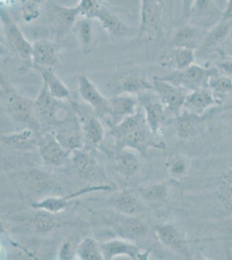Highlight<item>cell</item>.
Listing matches in <instances>:
<instances>
[{
    "label": "cell",
    "instance_id": "4dcf8cb0",
    "mask_svg": "<svg viewBox=\"0 0 232 260\" xmlns=\"http://www.w3.org/2000/svg\"><path fill=\"white\" fill-rule=\"evenodd\" d=\"M43 82L46 83L48 89L53 96L59 100L71 99V91L62 83L52 69H48L42 72Z\"/></svg>",
    "mask_w": 232,
    "mask_h": 260
},
{
    "label": "cell",
    "instance_id": "ba28073f",
    "mask_svg": "<svg viewBox=\"0 0 232 260\" xmlns=\"http://www.w3.org/2000/svg\"><path fill=\"white\" fill-rule=\"evenodd\" d=\"M153 89L159 95L165 112L170 113L175 117L180 115L188 93L173 83L162 80L159 77L153 78Z\"/></svg>",
    "mask_w": 232,
    "mask_h": 260
},
{
    "label": "cell",
    "instance_id": "74e56055",
    "mask_svg": "<svg viewBox=\"0 0 232 260\" xmlns=\"http://www.w3.org/2000/svg\"><path fill=\"white\" fill-rule=\"evenodd\" d=\"M121 89L122 93L139 95L141 92L153 89V84L146 80L144 77L128 76L121 81Z\"/></svg>",
    "mask_w": 232,
    "mask_h": 260
},
{
    "label": "cell",
    "instance_id": "4316f807",
    "mask_svg": "<svg viewBox=\"0 0 232 260\" xmlns=\"http://www.w3.org/2000/svg\"><path fill=\"white\" fill-rule=\"evenodd\" d=\"M207 88L214 95L218 104H220L224 98L232 93V78L221 73L217 68L209 78Z\"/></svg>",
    "mask_w": 232,
    "mask_h": 260
},
{
    "label": "cell",
    "instance_id": "f6af8a7d",
    "mask_svg": "<svg viewBox=\"0 0 232 260\" xmlns=\"http://www.w3.org/2000/svg\"><path fill=\"white\" fill-rule=\"evenodd\" d=\"M195 0H183L182 3V15H181V21L182 24L187 23L190 18V12L191 7L193 5Z\"/></svg>",
    "mask_w": 232,
    "mask_h": 260
},
{
    "label": "cell",
    "instance_id": "cb8c5ba5",
    "mask_svg": "<svg viewBox=\"0 0 232 260\" xmlns=\"http://www.w3.org/2000/svg\"><path fill=\"white\" fill-rule=\"evenodd\" d=\"M115 230L125 240H134L145 237L148 234V225L142 219L126 216L115 222Z\"/></svg>",
    "mask_w": 232,
    "mask_h": 260
},
{
    "label": "cell",
    "instance_id": "5bb4252c",
    "mask_svg": "<svg viewBox=\"0 0 232 260\" xmlns=\"http://www.w3.org/2000/svg\"><path fill=\"white\" fill-rule=\"evenodd\" d=\"M59 49L56 43L47 39H41L32 44L31 67L43 71L52 69L58 62Z\"/></svg>",
    "mask_w": 232,
    "mask_h": 260
},
{
    "label": "cell",
    "instance_id": "8992f818",
    "mask_svg": "<svg viewBox=\"0 0 232 260\" xmlns=\"http://www.w3.org/2000/svg\"><path fill=\"white\" fill-rule=\"evenodd\" d=\"M1 20L3 24L5 37L10 50L20 59L29 61L30 62L32 53V44H30L27 40L18 24H16L14 20L4 11L1 12Z\"/></svg>",
    "mask_w": 232,
    "mask_h": 260
},
{
    "label": "cell",
    "instance_id": "e0dca14e",
    "mask_svg": "<svg viewBox=\"0 0 232 260\" xmlns=\"http://www.w3.org/2000/svg\"><path fill=\"white\" fill-rule=\"evenodd\" d=\"M230 21L221 20L206 33L202 45L196 50V56H206L218 52L220 54L229 31L231 30Z\"/></svg>",
    "mask_w": 232,
    "mask_h": 260
},
{
    "label": "cell",
    "instance_id": "9a60e30c",
    "mask_svg": "<svg viewBox=\"0 0 232 260\" xmlns=\"http://www.w3.org/2000/svg\"><path fill=\"white\" fill-rule=\"evenodd\" d=\"M113 189L111 186L109 185H97V186H87L83 189L79 190L77 192H73L71 194L67 195L65 197H48L42 201H36L30 204V207L37 209V210H44L49 213H60L64 210L66 207H68L69 203L71 200L77 198L78 196L82 194L89 193V192H96V191H110Z\"/></svg>",
    "mask_w": 232,
    "mask_h": 260
},
{
    "label": "cell",
    "instance_id": "52a82bcc",
    "mask_svg": "<svg viewBox=\"0 0 232 260\" xmlns=\"http://www.w3.org/2000/svg\"><path fill=\"white\" fill-rule=\"evenodd\" d=\"M73 110L79 119L85 146L93 148H102L105 137V131L96 114H89L77 103L71 102Z\"/></svg>",
    "mask_w": 232,
    "mask_h": 260
},
{
    "label": "cell",
    "instance_id": "484cf974",
    "mask_svg": "<svg viewBox=\"0 0 232 260\" xmlns=\"http://www.w3.org/2000/svg\"><path fill=\"white\" fill-rule=\"evenodd\" d=\"M131 150L130 148H125L115 153V169L125 179L134 177L141 169V160L137 154Z\"/></svg>",
    "mask_w": 232,
    "mask_h": 260
},
{
    "label": "cell",
    "instance_id": "ac0fdd59",
    "mask_svg": "<svg viewBox=\"0 0 232 260\" xmlns=\"http://www.w3.org/2000/svg\"><path fill=\"white\" fill-rule=\"evenodd\" d=\"M101 250L105 260L114 259L116 257H129L130 259H147L148 253H142L141 249L128 240H112L101 243Z\"/></svg>",
    "mask_w": 232,
    "mask_h": 260
},
{
    "label": "cell",
    "instance_id": "7c38bea8",
    "mask_svg": "<svg viewBox=\"0 0 232 260\" xmlns=\"http://www.w3.org/2000/svg\"><path fill=\"white\" fill-rule=\"evenodd\" d=\"M138 98L140 106L144 110L147 122L153 133L157 135L165 118V110L154 89L141 92Z\"/></svg>",
    "mask_w": 232,
    "mask_h": 260
},
{
    "label": "cell",
    "instance_id": "bcb514c9",
    "mask_svg": "<svg viewBox=\"0 0 232 260\" xmlns=\"http://www.w3.org/2000/svg\"><path fill=\"white\" fill-rule=\"evenodd\" d=\"M220 55L222 56H227L232 58V28L227 37L226 40L221 49Z\"/></svg>",
    "mask_w": 232,
    "mask_h": 260
},
{
    "label": "cell",
    "instance_id": "ab89813d",
    "mask_svg": "<svg viewBox=\"0 0 232 260\" xmlns=\"http://www.w3.org/2000/svg\"><path fill=\"white\" fill-rule=\"evenodd\" d=\"M141 197L145 201L159 202L167 198L168 186L164 184H152L141 190Z\"/></svg>",
    "mask_w": 232,
    "mask_h": 260
},
{
    "label": "cell",
    "instance_id": "8d00e7d4",
    "mask_svg": "<svg viewBox=\"0 0 232 260\" xmlns=\"http://www.w3.org/2000/svg\"><path fill=\"white\" fill-rule=\"evenodd\" d=\"M27 183L29 189L34 192H44L51 189L53 186V180L47 175V173L39 169H33L27 174Z\"/></svg>",
    "mask_w": 232,
    "mask_h": 260
},
{
    "label": "cell",
    "instance_id": "d6a6232c",
    "mask_svg": "<svg viewBox=\"0 0 232 260\" xmlns=\"http://www.w3.org/2000/svg\"><path fill=\"white\" fill-rule=\"evenodd\" d=\"M196 51L191 49L173 47L168 53L169 65H173L175 70H183L194 64L196 62Z\"/></svg>",
    "mask_w": 232,
    "mask_h": 260
},
{
    "label": "cell",
    "instance_id": "d6986e66",
    "mask_svg": "<svg viewBox=\"0 0 232 260\" xmlns=\"http://www.w3.org/2000/svg\"><path fill=\"white\" fill-rule=\"evenodd\" d=\"M110 104V115L111 121L109 125L117 124L127 116L135 115L139 109L138 98L132 94L121 93L109 98Z\"/></svg>",
    "mask_w": 232,
    "mask_h": 260
},
{
    "label": "cell",
    "instance_id": "1f68e13d",
    "mask_svg": "<svg viewBox=\"0 0 232 260\" xmlns=\"http://www.w3.org/2000/svg\"><path fill=\"white\" fill-rule=\"evenodd\" d=\"M51 10L56 20L62 30H67L75 26V24L80 18L79 11L77 6L67 7L60 6L58 4L52 3Z\"/></svg>",
    "mask_w": 232,
    "mask_h": 260
},
{
    "label": "cell",
    "instance_id": "9c48e42d",
    "mask_svg": "<svg viewBox=\"0 0 232 260\" xmlns=\"http://www.w3.org/2000/svg\"><path fill=\"white\" fill-rule=\"evenodd\" d=\"M34 104L41 125L50 127H53L58 122V112L65 107L62 100H59L52 95L44 82H43L39 95L34 100Z\"/></svg>",
    "mask_w": 232,
    "mask_h": 260
},
{
    "label": "cell",
    "instance_id": "d590c367",
    "mask_svg": "<svg viewBox=\"0 0 232 260\" xmlns=\"http://www.w3.org/2000/svg\"><path fill=\"white\" fill-rule=\"evenodd\" d=\"M77 258L81 260H103V252L100 244L93 238H86L80 243L77 248Z\"/></svg>",
    "mask_w": 232,
    "mask_h": 260
},
{
    "label": "cell",
    "instance_id": "8fae6325",
    "mask_svg": "<svg viewBox=\"0 0 232 260\" xmlns=\"http://www.w3.org/2000/svg\"><path fill=\"white\" fill-rule=\"evenodd\" d=\"M78 92L82 100L91 107L98 117H109V98L103 95L96 86L85 74L80 75L78 77Z\"/></svg>",
    "mask_w": 232,
    "mask_h": 260
},
{
    "label": "cell",
    "instance_id": "b9f144b4",
    "mask_svg": "<svg viewBox=\"0 0 232 260\" xmlns=\"http://www.w3.org/2000/svg\"><path fill=\"white\" fill-rule=\"evenodd\" d=\"M39 6V5L34 3L30 0L24 2L21 10H22V18L25 23L30 24L37 19H39L41 15V10Z\"/></svg>",
    "mask_w": 232,
    "mask_h": 260
},
{
    "label": "cell",
    "instance_id": "2e32d148",
    "mask_svg": "<svg viewBox=\"0 0 232 260\" xmlns=\"http://www.w3.org/2000/svg\"><path fill=\"white\" fill-rule=\"evenodd\" d=\"M208 30L187 22L175 30L172 38V46L191 49L196 51L202 45Z\"/></svg>",
    "mask_w": 232,
    "mask_h": 260
},
{
    "label": "cell",
    "instance_id": "30bf717a",
    "mask_svg": "<svg viewBox=\"0 0 232 260\" xmlns=\"http://www.w3.org/2000/svg\"><path fill=\"white\" fill-rule=\"evenodd\" d=\"M223 10L215 0H195L188 22L210 30L223 19Z\"/></svg>",
    "mask_w": 232,
    "mask_h": 260
},
{
    "label": "cell",
    "instance_id": "e575fe53",
    "mask_svg": "<svg viewBox=\"0 0 232 260\" xmlns=\"http://www.w3.org/2000/svg\"><path fill=\"white\" fill-rule=\"evenodd\" d=\"M114 206L125 215H132L141 210V202L136 195L129 192H122L115 197Z\"/></svg>",
    "mask_w": 232,
    "mask_h": 260
},
{
    "label": "cell",
    "instance_id": "7402d4cb",
    "mask_svg": "<svg viewBox=\"0 0 232 260\" xmlns=\"http://www.w3.org/2000/svg\"><path fill=\"white\" fill-rule=\"evenodd\" d=\"M39 132L32 127H26L13 133L1 135V140L7 147L18 151L31 150L39 146Z\"/></svg>",
    "mask_w": 232,
    "mask_h": 260
},
{
    "label": "cell",
    "instance_id": "f1b7e54d",
    "mask_svg": "<svg viewBox=\"0 0 232 260\" xmlns=\"http://www.w3.org/2000/svg\"><path fill=\"white\" fill-rule=\"evenodd\" d=\"M216 191L218 201L225 211L232 215V166L218 179Z\"/></svg>",
    "mask_w": 232,
    "mask_h": 260
},
{
    "label": "cell",
    "instance_id": "83f0119b",
    "mask_svg": "<svg viewBox=\"0 0 232 260\" xmlns=\"http://www.w3.org/2000/svg\"><path fill=\"white\" fill-rule=\"evenodd\" d=\"M94 19L80 17L75 24V31L82 50L88 53L91 51L94 40Z\"/></svg>",
    "mask_w": 232,
    "mask_h": 260
},
{
    "label": "cell",
    "instance_id": "ee69618b",
    "mask_svg": "<svg viewBox=\"0 0 232 260\" xmlns=\"http://www.w3.org/2000/svg\"><path fill=\"white\" fill-rule=\"evenodd\" d=\"M223 59L218 62L217 68L219 70L221 73L232 78V58L227 56H223Z\"/></svg>",
    "mask_w": 232,
    "mask_h": 260
},
{
    "label": "cell",
    "instance_id": "603a6c76",
    "mask_svg": "<svg viewBox=\"0 0 232 260\" xmlns=\"http://www.w3.org/2000/svg\"><path fill=\"white\" fill-rule=\"evenodd\" d=\"M217 104L218 102L215 99L211 90L207 87H205L189 92L185 98L183 110L202 116L209 108Z\"/></svg>",
    "mask_w": 232,
    "mask_h": 260
},
{
    "label": "cell",
    "instance_id": "7bdbcfd3",
    "mask_svg": "<svg viewBox=\"0 0 232 260\" xmlns=\"http://www.w3.org/2000/svg\"><path fill=\"white\" fill-rule=\"evenodd\" d=\"M77 257V250H75L71 241H64L59 249L57 258L60 260H71Z\"/></svg>",
    "mask_w": 232,
    "mask_h": 260
},
{
    "label": "cell",
    "instance_id": "c3c4849f",
    "mask_svg": "<svg viewBox=\"0 0 232 260\" xmlns=\"http://www.w3.org/2000/svg\"><path fill=\"white\" fill-rule=\"evenodd\" d=\"M30 1H32V2L38 4V5H40V4L44 3L45 0H30Z\"/></svg>",
    "mask_w": 232,
    "mask_h": 260
},
{
    "label": "cell",
    "instance_id": "3957f363",
    "mask_svg": "<svg viewBox=\"0 0 232 260\" xmlns=\"http://www.w3.org/2000/svg\"><path fill=\"white\" fill-rule=\"evenodd\" d=\"M216 68H206L203 65L194 64L183 70H174L171 73L159 78L173 83L174 85L184 89L185 91H193L207 87L209 78L216 71Z\"/></svg>",
    "mask_w": 232,
    "mask_h": 260
},
{
    "label": "cell",
    "instance_id": "836d02e7",
    "mask_svg": "<svg viewBox=\"0 0 232 260\" xmlns=\"http://www.w3.org/2000/svg\"><path fill=\"white\" fill-rule=\"evenodd\" d=\"M32 224L38 233L47 234L57 229L61 225V221L54 213L39 210V213L33 218Z\"/></svg>",
    "mask_w": 232,
    "mask_h": 260
},
{
    "label": "cell",
    "instance_id": "4fadbf2b",
    "mask_svg": "<svg viewBox=\"0 0 232 260\" xmlns=\"http://www.w3.org/2000/svg\"><path fill=\"white\" fill-rule=\"evenodd\" d=\"M38 147L42 160L47 165L53 167L63 165L72 153L58 142L52 131L40 136Z\"/></svg>",
    "mask_w": 232,
    "mask_h": 260
},
{
    "label": "cell",
    "instance_id": "7dc6e473",
    "mask_svg": "<svg viewBox=\"0 0 232 260\" xmlns=\"http://www.w3.org/2000/svg\"><path fill=\"white\" fill-rule=\"evenodd\" d=\"M222 20H232V0H226V6L223 10V19Z\"/></svg>",
    "mask_w": 232,
    "mask_h": 260
},
{
    "label": "cell",
    "instance_id": "f546056e",
    "mask_svg": "<svg viewBox=\"0 0 232 260\" xmlns=\"http://www.w3.org/2000/svg\"><path fill=\"white\" fill-rule=\"evenodd\" d=\"M201 116L183 110L176 117V129L181 139L187 140L195 136L200 127Z\"/></svg>",
    "mask_w": 232,
    "mask_h": 260
},
{
    "label": "cell",
    "instance_id": "d4e9b609",
    "mask_svg": "<svg viewBox=\"0 0 232 260\" xmlns=\"http://www.w3.org/2000/svg\"><path fill=\"white\" fill-rule=\"evenodd\" d=\"M94 19L100 22L104 30L116 37H125L130 32L129 27L127 26L115 12H112L104 3L97 12Z\"/></svg>",
    "mask_w": 232,
    "mask_h": 260
},
{
    "label": "cell",
    "instance_id": "ffe728a7",
    "mask_svg": "<svg viewBox=\"0 0 232 260\" xmlns=\"http://www.w3.org/2000/svg\"><path fill=\"white\" fill-rule=\"evenodd\" d=\"M156 237L165 247L179 252L181 254L188 253V243L181 229L173 224H164L156 228Z\"/></svg>",
    "mask_w": 232,
    "mask_h": 260
},
{
    "label": "cell",
    "instance_id": "44dd1931",
    "mask_svg": "<svg viewBox=\"0 0 232 260\" xmlns=\"http://www.w3.org/2000/svg\"><path fill=\"white\" fill-rule=\"evenodd\" d=\"M94 149L85 146L81 149L72 151L71 155L72 164L80 177L91 180L96 175L98 163Z\"/></svg>",
    "mask_w": 232,
    "mask_h": 260
},
{
    "label": "cell",
    "instance_id": "f35d334b",
    "mask_svg": "<svg viewBox=\"0 0 232 260\" xmlns=\"http://www.w3.org/2000/svg\"><path fill=\"white\" fill-rule=\"evenodd\" d=\"M168 174L175 180H181L188 175L190 170V161L186 157L177 154L168 160Z\"/></svg>",
    "mask_w": 232,
    "mask_h": 260
},
{
    "label": "cell",
    "instance_id": "277c9868",
    "mask_svg": "<svg viewBox=\"0 0 232 260\" xmlns=\"http://www.w3.org/2000/svg\"><path fill=\"white\" fill-rule=\"evenodd\" d=\"M52 127L56 139L66 149L72 152L85 147L79 119L75 111L68 112L64 119L59 120Z\"/></svg>",
    "mask_w": 232,
    "mask_h": 260
},
{
    "label": "cell",
    "instance_id": "7a4b0ae2",
    "mask_svg": "<svg viewBox=\"0 0 232 260\" xmlns=\"http://www.w3.org/2000/svg\"><path fill=\"white\" fill-rule=\"evenodd\" d=\"M1 104L11 118L39 131L41 123L36 113L34 101L21 95L1 76Z\"/></svg>",
    "mask_w": 232,
    "mask_h": 260
},
{
    "label": "cell",
    "instance_id": "60d3db41",
    "mask_svg": "<svg viewBox=\"0 0 232 260\" xmlns=\"http://www.w3.org/2000/svg\"><path fill=\"white\" fill-rule=\"evenodd\" d=\"M103 0H80L77 7L79 11L80 17L94 19L103 6Z\"/></svg>",
    "mask_w": 232,
    "mask_h": 260
},
{
    "label": "cell",
    "instance_id": "5b68a950",
    "mask_svg": "<svg viewBox=\"0 0 232 260\" xmlns=\"http://www.w3.org/2000/svg\"><path fill=\"white\" fill-rule=\"evenodd\" d=\"M164 12V0H141V36L152 40L159 35L163 27Z\"/></svg>",
    "mask_w": 232,
    "mask_h": 260
},
{
    "label": "cell",
    "instance_id": "6da1fadb",
    "mask_svg": "<svg viewBox=\"0 0 232 260\" xmlns=\"http://www.w3.org/2000/svg\"><path fill=\"white\" fill-rule=\"evenodd\" d=\"M109 135L115 139V153L130 148L147 157L150 148L164 149L165 144L158 139L148 126L145 111L139 107L135 115L127 116L117 124L109 125Z\"/></svg>",
    "mask_w": 232,
    "mask_h": 260
}]
</instances>
